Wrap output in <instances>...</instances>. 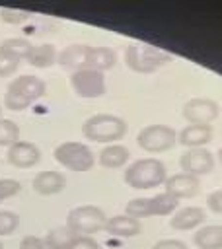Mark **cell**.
<instances>
[{
	"label": "cell",
	"mask_w": 222,
	"mask_h": 249,
	"mask_svg": "<svg viewBox=\"0 0 222 249\" xmlns=\"http://www.w3.org/2000/svg\"><path fill=\"white\" fill-rule=\"evenodd\" d=\"M47 91V86L37 76H19L12 80L4 93V105L10 111H23L37 99H41Z\"/></svg>",
	"instance_id": "obj_1"
},
{
	"label": "cell",
	"mask_w": 222,
	"mask_h": 249,
	"mask_svg": "<svg viewBox=\"0 0 222 249\" xmlns=\"http://www.w3.org/2000/svg\"><path fill=\"white\" fill-rule=\"evenodd\" d=\"M167 179L166 165L156 158H142L125 169V183L130 189H152Z\"/></svg>",
	"instance_id": "obj_2"
},
{
	"label": "cell",
	"mask_w": 222,
	"mask_h": 249,
	"mask_svg": "<svg viewBox=\"0 0 222 249\" xmlns=\"http://www.w3.org/2000/svg\"><path fill=\"white\" fill-rule=\"evenodd\" d=\"M127 128L129 126L125 119L109 113H99L86 119V123L82 124V134L93 142H113L123 138Z\"/></svg>",
	"instance_id": "obj_3"
},
{
	"label": "cell",
	"mask_w": 222,
	"mask_h": 249,
	"mask_svg": "<svg viewBox=\"0 0 222 249\" xmlns=\"http://www.w3.org/2000/svg\"><path fill=\"white\" fill-rule=\"evenodd\" d=\"M169 60H171L169 53H164L162 49L146 45V43H132L125 51L127 66L130 70H134V72H140V74L154 72V70H158L160 66H164Z\"/></svg>",
	"instance_id": "obj_4"
},
{
	"label": "cell",
	"mask_w": 222,
	"mask_h": 249,
	"mask_svg": "<svg viewBox=\"0 0 222 249\" xmlns=\"http://www.w3.org/2000/svg\"><path fill=\"white\" fill-rule=\"evenodd\" d=\"M53 156H55L56 163H60L62 167H66L70 171H88L95 163L93 152L86 144L74 142V140H68V142L58 144L55 148Z\"/></svg>",
	"instance_id": "obj_5"
},
{
	"label": "cell",
	"mask_w": 222,
	"mask_h": 249,
	"mask_svg": "<svg viewBox=\"0 0 222 249\" xmlns=\"http://www.w3.org/2000/svg\"><path fill=\"white\" fill-rule=\"evenodd\" d=\"M105 214L101 208L97 206H78L72 208L66 216V228L76 233V235H90V233H97L99 230L105 228Z\"/></svg>",
	"instance_id": "obj_6"
},
{
	"label": "cell",
	"mask_w": 222,
	"mask_h": 249,
	"mask_svg": "<svg viewBox=\"0 0 222 249\" xmlns=\"http://www.w3.org/2000/svg\"><path fill=\"white\" fill-rule=\"evenodd\" d=\"M136 142L144 152L158 154L173 148L177 142V132L167 124H148L138 132Z\"/></svg>",
	"instance_id": "obj_7"
},
{
	"label": "cell",
	"mask_w": 222,
	"mask_h": 249,
	"mask_svg": "<svg viewBox=\"0 0 222 249\" xmlns=\"http://www.w3.org/2000/svg\"><path fill=\"white\" fill-rule=\"evenodd\" d=\"M70 88L74 89L76 95L80 97H101L105 93V78L103 72L92 70V68H80L72 72L70 76Z\"/></svg>",
	"instance_id": "obj_8"
},
{
	"label": "cell",
	"mask_w": 222,
	"mask_h": 249,
	"mask_svg": "<svg viewBox=\"0 0 222 249\" xmlns=\"http://www.w3.org/2000/svg\"><path fill=\"white\" fill-rule=\"evenodd\" d=\"M181 115L189 124H210L220 115V105L208 97H193L183 105Z\"/></svg>",
	"instance_id": "obj_9"
},
{
	"label": "cell",
	"mask_w": 222,
	"mask_h": 249,
	"mask_svg": "<svg viewBox=\"0 0 222 249\" xmlns=\"http://www.w3.org/2000/svg\"><path fill=\"white\" fill-rule=\"evenodd\" d=\"M179 165L183 173H189L195 177L206 175L214 169V156L206 148H189L187 152L181 154Z\"/></svg>",
	"instance_id": "obj_10"
},
{
	"label": "cell",
	"mask_w": 222,
	"mask_h": 249,
	"mask_svg": "<svg viewBox=\"0 0 222 249\" xmlns=\"http://www.w3.org/2000/svg\"><path fill=\"white\" fill-rule=\"evenodd\" d=\"M6 160H8L10 165L19 167V169H25V167H33L41 160V152H39V148L33 142L18 140L16 144H12L8 148Z\"/></svg>",
	"instance_id": "obj_11"
},
{
	"label": "cell",
	"mask_w": 222,
	"mask_h": 249,
	"mask_svg": "<svg viewBox=\"0 0 222 249\" xmlns=\"http://www.w3.org/2000/svg\"><path fill=\"white\" fill-rule=\"evenodd\" d=\"M166 185V193L171 195L173 198H191L199 193L201 189V181L199 177L195 175H189V173H175L171 177H167L164 181Z\"/></svg>",
	"instance_id": "obj_12"
},
{
	"label": "cell",
	"mask_w": 222,
	"mask_h": 249,
	"mask_svg": "<svg viewBox=\"0 0 222 249\" xmlns=\"http://www.w3.org/2000/svg\"><path fill=\"white\" fill-rule=\"evenodd\" d=\"M31 185H33L35 193L49 196V195H56V193H60L64 189L66 177L62 173H58V171H41V173H37L33 177Z\"/></svg>",
	"instance_id": "obj_13"
},
{
	"label": "cell",
	"mask_w": 222,
	"mask_h": 249,
	"mask_svg": "<svg viewBox=\"0 0 222 249\" xmlns=\"http://www.w3.org/2000/svg\"><path fill=\"white\" fill-rule=\"evenodd\" d=\"M210 138H212L210 124H187L179 132L177 142H181L187 148H203L206 142H210Z\"/></svg>",
	"instance_id": "obj_14"
},
{
	"label": "cell",
	"mask_w": 222,
	"mask_h": 249,
	"mask_svg": "<svg viewBox=\"0 0 222 249\" xmlns=\"http://www.w3.org/2000/svg\"><path fill=\"white\" fill-rule=\"evenodd\" d=\"M204 218H206V214H204L203 208H199V206H185V208H181L179 212H175L171 216L169 226L173 230L185 231V230H193V228L201 226L204 222Z\"/></svg>",
	"instance_id": "obj_15"
},
{
	"label": "cell",
	"mask_w": 222,
	"mask_h": 249,
	"mask_svg": "<svg viewBox=\"0 0 222 249\" xmlns=\"http://www.w3.org/2000/svg\"><path fill=\"white\" fill-rule=\"evenodd\" d=\"M105 230L111 233V235H117V237H134L142 231V226L136 218H130V216H113L105 222Z\"/></svg>",
	"instance_id": "obj_16"
},
{
	"label": "cell",
	"mask_w": 222,
	"mask_h": 249,
	"mask_svg": "<svg viewBox=\"0 0 222 249\" xmlns=\"http://www.w3.org/2000/svg\"><path fill=\"white\" fill-rule=\"evenodd\" d=\"M88 45H68L56 54V62L64 68H72L74 72L80 68H86V58H88Z\"/></svg>",
	"instance_id": "obj_17"
},
{
	"label": "cell",
	"mask_w": 222,
	"mask_h": 249,
	"mask_svg": "<svg viewBox=\"0 0 222 249\" xmlns=\"http://www.w3.org/2000/svg\"><path fill=\"white\" fill-rule=\"evenodd\" d=\"M115 62H117V54L111 49H107V47H90L88 58H86V68L103 72V70L113 68Z\"/></svg>",
	"instance_id": "obj_18"
},
{
	"label": "cell",
	"mask_w": 222,
	"mask_h": 249,
	"mask_svg": "<svg viewBox=\"0 0 222 249\" xmlns=\"http://www.w3.org/2000/svg\"><path fill=\"white\" fill-rule=\"evenodd\" d=\"M130 158V152L129 148L121 146V144H109L105 148H101L97 160L103 167H109V169H117V167H123Z\"/></svg>",
	"instance_id": "obj_19"
},
{
	"label": "cell",
	"mask_w": 222,
	"mask_h": 249,
	"mask_svg": "<svg viewBox=\"0 0 222 249\" xmlns=\"http://www.w3.org/2000/svg\"><path fill=\"white\" fill-rule=\"evenodd\" d=\"M56 49L51 43H41V45H33L29 56L25 58L31 66L35 68H49L56 62Z\"/></svg>",
	"instance_id": "obj_20"
},
{
	"label": "cell",
	"mask_w": 222,
	"mask_h": 249,
	"mask_svg": "<svg viewBox=\"0 0 222 249\" xmlns=\"http://www.w3.org/2000/svg\"><path fill=\"white\" fill-rule=\"evenodd\" d=\"M31 47L33 45L27 39H23V37H10V39H4L0 43V54L19 62L21 58H27L29 56Z\"/></svg>",
	"instance_id": "obj_21"
},
{
	"label": "cell",
	"mask_w": 222,
	"mask_h": 249,
	"mask_svg": "<svg viewBox=\"0 0 222 249\" xmlns=\"http://www.w3.org/2000/svg\"><path fill=\"white\" fill-rule=\"evenodd\" d=\"M193 241L199 249H222V226H204L195 235Z\"/></svg>",
	"instance_id": "obj_22"
},
{
	"label": "cell",
	"mask_w": 222,
	"mask_h": 249,
	"mask_svg": "<svg viewBox=\"0 0 222 249\" xmlns=\"http://www.w3.org/2000/svg\"><path fill=\"white\" fill-rule=\"evenodd\" d=\"M74 239H76V233H72L66 226H62V228H53L43 241L47 249H70Z\"/></svg>",
	"instance_id": "obj_23"
},
{
	"label": "cell",
	"mask_w": 222,
	"mask_h": 249,
	"mask_svg": "<svg viewBox=\"0 0 222 249\" xmlns=\"http://www.w3.org/2000/svg\"><path fill=\"white\" fill-rule=\"evenodd\" d=\"M152 204V216H167L177 208V198H173L167 193H160L150 198Z\"/></svg>",
	"instance_id": "obj_24"
},
{
	"label": "cell",
	"mask_w": 222,
	"mask_h": 249,
	"mask_svg": "<svg viewBox=\"0 0 222 249\" xmlns=\"http://www.w3.org/2000/svg\"><path fill=\"white\" fill-rule=\"evenodd\" d=\"M19 140V126L10 119H0V146H12Z\"/></svg>",
	"instance_id": "obj_25"
},
{
	"label": "cell",
	"mask_w": 222,
	"mask_h": 249,
	"mask_svg": "<svg viewBox=\"0 0 222 249\" xmlns=\"http://www.w3.org/2000/svg\"><path fill=\"white\" fill-rule=\"evenodd\" d=\"M127 216L130 218H146V216H152V204H150V198H132L127 202Z\"/></svg>",
	"instance_id": "obj_26"
},
{
	"label": "cell",
	"mask_w": 222,
	"mask_h": 249,
	"mask_svg": "<svg viewBox=\"0 0 222 249\" xmlns=\"http://www.w3.org/2000/svg\"><path fill=\"white\" fill-rule=\"evenodd\" d=\"M31 18V14L27 10H16V8H0V19L4 23H12V25H19L23 21H27Z\"/></svg>",
	"instance_id": "obj_27"
},
{
	"label": "cell",
	"mask_w": 222,
	"mask_h": 249,
	"mask_svg": "<svg viewBox=\"0 0 222 249\" xmlns=\"http://www.w3.org/2000/svg\"><path fill=\"white\" fill-rule=\"evenodd\" d=\"M19 216L10 210H0V235H10L18 230Z\"/></svg>",
	"instance_id": "obj_28"
},
{
	"label": "cell",
	"mask_w": 222,
	"mask_h": 249,
	"mask_svg": "<svg viewBox=\"0 0 222 249\" xmlns=\"http://www.w3.org/2000/svg\"><path fill=\"white\" fill-rule=\"evenodd\" d=\"M21 189L19 181L16 179H0V202L6 198H12L14 195H18Z\"/></svg>",
	"instance_id": "obj_29"
},
{
	"label": "cell",
	"mask_w": 222,
	"mask_h": 249,
	"mask_svg": "<svg viewBox=\"0 0 222 249\" xmlns=\"http://www.w3.org/2000/svg\"><path fill=\"white\" fill-rule=\"evenodd\" d=\"M70 249H99V243L90 235H76Z\"/></svg>",
	"instance_id": "obj_30"
},
{
	"label": "cell",
	"mask_w": 222,
	"mask_h": 249,
	"mask_svg": "<svg viewBox=\"0 0 222 249\" xmlns=\"http://www.w3.org/2000/svg\"><path fill=\"white\" fill-rule=\"evenodd\" d=\"M206 206L214 212V214H222V189H216L208 195L206 198Z\"/></svg>",
	"instance_id": "obj_31"
},
{
	"label": "cell",
	"mask_w": 222,
	"mask_h": 249,
	"mask_svg": "<svg viewBox=\"0 0 222 249\" xmlns=\"http://www.w3.org/2000/svg\"><path fill=\"white\" fill-rule=\"evenodd\" d=\"M18 64H19L18 60H12V58H8V56H2V54H0V78L14 74V72L18 70Z\"/></svg>",
	"instance_id": "obj_32"
},
{
	"label": "cell",
	"mask_w": 222,
	"mask_h": 249,
	"mask_svg": "<svg viewBox=\"0 0 222 249\" xmlns=\"http://www.w3.org/2000/svg\"><path fill=\"white\" fill-rule=\"evenodd\" d=\"M19 249H45V241L37 235H25L19 241Z\"/></svg>",
	"instance_id": "obj_33"
},
{
	"label": "cell",
	"mask_w": 222,
	"mask_h": 249,
	"mask_svg": "<svg viewBox=\"0 0 222 249\" xmlns=\"http://www.w3.org/2000/svg\"><path fill=\"white\" fill-rule=\"evenodd\" d=\"M152 249H189V247L181 239H160L158 243H154Z\"/></svg>",
	"instance_id": "obj_34"
},
{
	"label": "cell",
	"mask_w": 222,
	"mask_h": 249,
	"mask_svg": "<svg viewBox=\"0 0 222 249\" xmlns=\"http://www.w3.org/2000/svg\"><path fill=\"white\" fill-rule=\"evenodd\" d=\"M218 161L222 163V146H220V150H218Z\"/></svg>",
	"instance_id": "obj_35"
},
{
	"label": "cell",
	"mask_w": 222,
	"mask_h": 249,
	"mask_svg": "<svg viewBox=\"0 0 222 249\" xmlns=\"http://www.w3.org/2000/svg\"><path fill=\"white\" fill-rule=\"evenodd\" d=\"M0 249H4V245H2V243H0Z\"/></svg>",
	"instance_id": "obj_36"
},
{
	"label": "cell",
	"mask_w": 222,
	"mask_h": 249,
	"mask_svg": "<svg viewBox=\"0 0 222 249\" xmlns=\"http://www.w3.org/2000/svg\"><path fill=\"white\" fill-rule=\"evenodd\" d=\"M0 113H2V107H0Z\"/></svg>",
	"instance_id": "obj_37"
}]
</instances>
